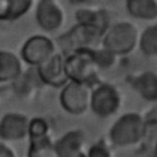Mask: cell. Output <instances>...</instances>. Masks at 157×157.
I'll return each instance as SVG.
<instances>
[{"instance_id": "1", "label": "cell", "mask_w": 157, "mask_h": 157, "mask_svg": "<svg viewBox=\"0 0 157 157\" xmlns=\"http://www.w3.org/2000/svg\"><path fill=\"white\" fill-rule=\"evenodd\" d=\"M147 131V124L139 113H125L118 118L109 130L110 142L124 147L139 142Z\"/></svg>"}, {"instance_id": "2", "label": "cell", "mask_w": 157, "mask_h": 157, "mask_svg": "<svg viewBox=\"0 0 157 157\" xmlns=\"http://www.w3.org/2000/svg\"><path fill=\"white\" fill-rule=\"evenodd\" d=\"M139 31L136 26L128 21L110 25L102 37V44L115 55L129 54L139 43Z\"/></svg>"}, {"instance_id": "3", "label": "cell", "mask_w": 157, "mask_h": 157, "mask_svg": "<svg viewBox=\"0 0 157 157\" xmlns=\"http://www.w3.org/2000/svg\"><path fill=\"white\" fill-rule=\"evenodd\" d=\"M65 67L69 80L90 83L94 80L98 65L93 55V48H80L65 58Z\"/></svg>"}, {"instance_id": "4", "label": "cell", "mask_w": 157, "mask_h": 157, "mask_svg": "<svg viewBox=\"0 0 157 157\" xmlns=\"http://www.w3.org/2000/svg\"><path fill=\"white\" fill-rule=\"evenodd\" d=\"M63 109L70 114L77 115L87 110L91 102V92L87 83L69 81L63 86L59 96Z\"/></svg>"}, {"instance_id": "5", "label": "cell", "mask_w": 157, "mask_h": 157, "mask_svg": "<svg viewBox=\"0 0 157 157\" xmlns=\"http://www.w3.org/2000/svg\"><path fill=\"white\" fill-rule=\"evenodd\" d=\"M120 94L109 83H101L91 92V110L99 118H108L117 113L120 107Z\"/></svg>"}, {"instance_id": "6", "label": "cell", "mask_w": 157, "mask_h": 157, "mask_svg": "<svg viewBox=\"0 0 157 157\" xmlns=\"http://www.w3.org/2000/svg\"><path fill=\"white\" fill-rule=\"evenodd\" d=\"M55 54V45L50 38L44 34L29 37L21 48L22 60L31 66H39Z\"/></svg>"}, {"instance_id": "7", "label": "cell", "mask_w": 157, "mask_h": 157, "mask_svg": "<svg viewBox=\"0 0 157 157\" xmlns=\"http://www.w3.org/2000/svg\"><path fill=\"white\" fill-rule=\"evenodd\" d=\"M37 72L44 83L53 87H63L70 81L65 67V58L59 53H55L47 61L37 66Z\"/></svg>"}, {"instance_id": "8", "label": "cell", "mask_w": 157, "mask_h": 157, "mask_svg": "<svg viewBox=\"0 0 157 157\" xmlns=\"http://www.w3.org/2000/svg\"><path fill=\"white\" fill-rule=\"evenodd\" d=\"M64 12L56 0H39L36 5L37 25L45 32L59 29L64 23Z\"/></svg>"}, {"instance_id": "9", "label": "cell", "mask_w": 157, "mask_h": 157, "mask_svg": "<svg viewBox=\"0 0 157 157\" xmlns=\"http://www.w3.org/2000/svg\"><path fill=\"white\" fill-rule=\"evenodd\" d=\"M102 37L103 36L98 31L86 25L77 23L67 33L60 37V44L63 49L65 48L72 53L80 48H91V44L94 43L96 39H99Z\"/></svg>"}, {"instance_id": "10", "label": "cell", "mask_w": 157, "mask_h": 157, "mask_svg": "<svg viewBox=\"0 0 157 157\" xmlns=\"http://www.w3.org/2000/svg\"><path fill=\"white\" fill-rule=\"evenodd\" d=\"M29 119L20 113H6L0 119V139L5 141H18L28 136Z\"/></svg>"}, {"instance_id": "11", "label": "cell", "mask_w": 157, "mask_h": 157, "mask_svg": "<svg viewBox=\"0 0 157 157\" xmlns=\"http://www.w3.org/2000/svg\"><path fill=\"white\" fill-rule=\"evenodd\" d=\"M83 144L85 134L81 130H71L56 140L53 148L56 157H82Z\"/></svg>"}, {"instance_id": "12", "label": "cell", "mask_w": 157, "mask_h": 157, "mask_svg": "<svg viewBox=\"0 0 157 157\" xmlns=\"http://www.w3.org/2000/svg\"><path fill=\"white\" fill-rule=\"evenodd\" d=\"M77 23L86 25L96 31H98L102 36L105 33L109 23V15L105 10H93V9H80L75 15Z\"/></svg>"}, {"instance_id": "13", "label": "cell", "mask_w": 157, "mask_h": 157, "mask_svg": "<svg viewBox=\"0 0 157 157\" xmlns=\"http://www.w3.org/2000/svg\"><path fill=\"white\" fill-rule=\"evenodd\" d=\"M131 86L147 102H157V74L144 71L131 78Z\"/></svg>"}, {"instance_id": "14", "label": "cell", "mask_w": 157, "mask_h": 157, "mask_svg": "<svg viewBox=\"0 0 157 157\" xmlns=\"http://www.w3.org/2000/svg\"><path fill=\"white\" fill-rule=\"evenodd\" d=\"M22 72V64L17 55L9 50H0V82H10Z\"/></svg>"}, {"instance_id": "15", "label": "cell", "mask_w": 157, "mask_h": 157, "mask_svg": "<svg viewBox=\"0 0 157 157\" xmlns=\"http://www.w3.org/2000/svg\"><path fill=\"white\" fill-rule=\"evenodd\" d=\"M33 6V0H0V21H16Z\"/></svg>"}, {"instance_id": "16", "label": "cell", "mask_w": 157, "mask_h": 157, "mask_svg": "<svg viewBox=\"0 0 157 157\" xmlns=\"http://www.w3.org/2000/svg\"><path fill=\"white\" fill-rule=\"evenodd\" d=\"M126 10L137 20L153 21L157 18V0H126Z\"/></svg>"}, {"instance_id": "17", "label": "cell", "mask_w": 157, "mask_h": 157, "mask_svg": "<svg viewBox=\"0 0 157 157\" xmlns=\"http://www.w3.org/2000/svg\"><path fill=\"white\" fill-rule=\"evenodd\" d=\"M139 47L145 55H157V23L146 27L139 38Z\"/></svg>"}, {"instance_id": "18", "label": "cell", "mask_w": 157, "mask_h": 157, "mask_svg": "<svg viewBox=\"0 0 157 157\" xmlns=\"http://www.w3.org/2000/svg\"><path fill=\"white\" fill-rule=\"evenodd\" d=\"M48 131L49 125L44 118H33L29 120L28 136L31 137L32 142H34L33 147L44 144V140L48 139Z\"/></svg>"}, {"instance_id": "19", "label": "cell", "mask_w": 157, "mask_h": 157, "mask_svg": "<svg viewBox=\"0 0 157 157\" xmlns=\"http://www.w3.org/2000/svg\"><path fill=\"white\" fill-rule=\"evenodd\" d=\"M93 55H94L98 67H102V69H107V67L112 66L114 64V59L117 56L110 50L105 49L104 47L101 49H93Z\"/></svg>"}, {"instance_id": "20", "label": "cell", "mask_w": 157, "mask_h": 157, "mask_svg": "<svg viewBox=\"0 0 157 157\" xmlns=\"http://www.w3.org/2000/svg\"><path fill=\"white\" fill-rule=\"evenodd\" d=\"M86 157H112V152L103 141H98L88 148Z\"/></svg>"}, {"instance_id": "21", "label": "cell", "mask_w": 157, "mask_h": 157, "mask_svg": "<svg viewBox=\"0 0 157 157\" xmlns=\"http://www.w3.org/2000/svg\"><path fill=\"white\" fill-rule=\"evenodd\" d=\"M0 157H16V155L7 145L0 141Z\"/></svg>"}, {"instance_id": "22", "label": "cell", "mask_w": 157, "mask_h": 157, "mask_svg": "<svg viewBox=\"0 0 157 157\" xmlns=\"http://www.w3.org/2000/svg\"><path fill=\"white\" fill-rule=\"evenodd\" d=\"M152 157H157V142L155 145V148H153V153H152Z\"/></svg>"}, {"instance_id": "23", "label": "cell", "mask_w": 157, "mask_h": 157, "mask_svg": "<svg viewBox=\"0 0 157 157\" xmlns=\"http://www.w3.org/2000/svg\"><path fill=\"white\" fill-rule=\"evenodd\" d=\"M28 157H40V156H38L37 152H29L28 153Z\"/></svg>"}]
</instances>
